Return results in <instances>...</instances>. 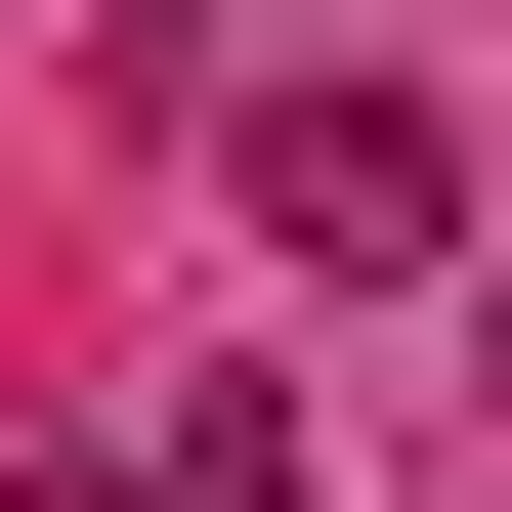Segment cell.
I'll return each instance as SVG.
<instances>
[{"mask_svg": "<svg viewBox=\"0 0 512 512\" xmlns=\"http://www.w3.org/2000/svg\"><path fill=\"white\" fill-rule=\"evenodd\" d=\"M214 214L299 256V299H384V256H470V128H427V86H342V43H299V86H214Z\"/></svg>", "mask_w": 512, "mask_h": 512, "instance_id": "cell-1", "label": "cell"}, {"mask_svg": "<svg viewBox=\"0 0 512 512\" xmlns=\"http://www.w3.org/2000/svg\"><path fill=\"white\" fill-rule=\"evenodd\" d=\"M470 384H512V299H470Z\"/></svg>", "mask_w": 512, "mask_h": 512, "instance_id": "cell-2", "label": "cell"}]
</instances>
